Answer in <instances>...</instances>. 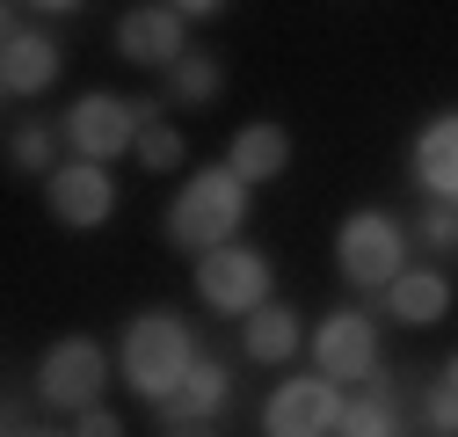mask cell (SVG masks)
<instances>
[{
    "mask_svg": "<svg viewBox=\"0 0 458 437\" xmlns=\"http://www.w3.org/2000/svg\"><path fill=\"white\" fill-rule=\"evenodd\" d=\"M160 227H167V241L190 248L197 262L218 255V248H233L241 227H248V183L225 168V160H211V168H197V176L175 190V204H167Z\"/></svg>",
    "mask_w": 458,
    "mask_h": 437,
    "instance_id": "obj_1",
    "label": "cell"
},
{
    "mask_svg": "<svg viewBox=\"0 0 458 437\" xmlns=\"http://www.w3.org/2000/svg\"><path fill=\"white\" fill-rule=\"evenodd\" d=\"M197 336H190V321L182 313H139V321H124V343H117V379L139 394V401H167L182 387V379L197 372Z\"/></svg>",
    "mask_w": 458,
    "mask_h": 437,
    "instance_id": "obj_2",
    "label": "cell"
},
{
    "mask_svg": "<svg viewBox=\"0 0 458 437\" xmlns=\"http://www.w3.org/2000/svg\"><path fill=\"white\" fill-rule=\"evenodd\" d=\"M335 270H342V285L386 299L400 278H408V227H400L393 211H378V204L350 211L335 227Z\"/></svg>",
    "mask_w": 458,
    "mask_h": 437,
    "instance_id": "obj_3",
    "label": "cell"
},
{
    "mask_svg": "<svg viewBox=\"0 0 458 437\" xmlns=\"http://www.w3.org/2000/svg\"><path fill=\"white\" fill-rule=\"evenodd\" d=\"M109 379H117V357H109L95 336H59L37 357V401L66 408V416H88V408H102Z\"/></svg>",
    "mask_w": 458,
    "mask_h": 437,
    "instance_id": "obj_4",
    "label": "cell"
},
{
    "mask_svg": "<svg viewBox=\"0 0 458 437\" xmlns=\"http://www.w3.org/2000/svg\"><path fill=\"white\" fill-rule=\"evenodd\" d=\"M139 132H146V109L124 102V95H102V88L66 109V146H73V160H95V168H109L117 153H131Z\"/></svg>",
    "mask_w": 458,
    "mask_h": 437,
    "instance_id": "obj_5",
    "label": "cell"
},
{
    "mask_svg": "<svg viewBox=\"0 0 458 437\" xmlns=\"http://www.w3.org/2000/svg\"><path fill=\"white\" fill-rule=\"evenodd\" d=\"M197 299L211 306V313H233V321H248V313H262L269 306V255L262 248H218V255H204L197 262Z\"/></svg>",
    "mask_w": 458,
    "mask_h": 437,
    "instance_id": "obj_6",
    "label": "cell"
},
{
    "mask_svg": "<svg viewBox=\"0 0 458 437\" xmlns=\"http://www.w3.org/2000/svg\"><path fill=\"white\" fill-rule=\"evenodd\" d=\"M342 387L320 372H299V379H276V394L262 401V437H335L342 423Z\"/></svg>",
    "mask_w": 458,
    "mask_h": 437,
    "instance_id": "obj_7",
    "label": "cell"
},
{
    "mask_svg": "<svg viewBox=\"0 0 458 437\" xmlns=\"http://www.w3.org/2000/svg\"><path fill=\"white\" fill-rule=\"evenodd\" d=\"M313 364H320V379H335V387H342V379H364V387H371V379H378V321L350 313V306L327 313L313 328Z\"/></svg>",
    "mask_w": 458,
    "mask_h": 437,
    "instance_id": "obj_8",
    "label": "cell"
},
{
    "mask_svg": "<svg viewBox=\"0 0 458 437\" xmlns=\"http://www.w3.org/2000/svg\"><path fill=\"white\" fill-rule=\"evenodd\" d=\"M44 204H51V218H59V227L88 234V227H102V218L117 211V176L95 168V160H66V168L44 183Z\"/></svg>",
    "mask_w": 458,
    "mask_h": 437,
    "instance_id": "obj_9",
    "label": "cell"
},
{
    "mask_svg": "<svg viewBox=\"0 0 458 437\" xmlns=\"http://www.w3.org/2000/svg\"><path fill=\"white\" fill-rule=\"evenodd\" d=\"M182 15L175 8H124L117 15V59H131V66H153V73H175L182 59H190V44H182Z\"/></svg>",
    "mask_w": 458,
    "mask_h": 437,
    "instance_id": "obj_10",
    "label": "cell"
},
{
    "mask_svg": "<svg viewBox=\"0 0 458 437\" xmlns=\"http://www.w3.org/2000/svg\"><path fill=\"white\" fill-rule=\"evenodd\" d=\"M408 176H415V190L429 204H458V109H437V117L415 132Z\"/></svg>",
    "mask_w": 458,
    "mask_h": 437,
    "instance_id": "obj_11",
    "label": "cell"
},
{
    "mask_svg": "<svg viewBox=\"0 0 458 437\" xmlns=\"http://www.w3.org/2000/svg\"><path fill=\"white\" fill-rule=\"evenodd\" d=\"M51 81H59V44H51L44 30H30V22H8V37H0V88H8L15 102H30Z\"/></svg>",
    "mask_w": 458,
    "mask_h": 437,
    "instance_id": "obj_12",
    "label": "cell"
},
{
    "mask_svg": "<svg viewBox=\"0 0 458 437\" xmlns=\"http://www.w3.org/2000/svg\"><path fill=\"white\" fill-rule=\"evenodd\" d=\"M225 168H233L248 190H255V183H276L284 168H292V132H284V124H262V117L241 124L233 146H225Z\"/></svg>",
    "mask_w": 458,
    "mask_h": 437,
    "instance_id": "obj_13",
    "label": "cell"
},
{
    "mask_svg": "<svg viewBox=\"0 0 458 437\" xmlns=\"http://www.w3.org/2000/svg\"><path fill=\"white\" fill-rule=\"evenodd\" d=\"M225 394H233V379H225L211 357H197V372H190L182 387L160 401V423H175V430H197V423H211V416L225 408Z\"/></svg>",
    "mask_w": 458,
    "mask_h": 437,
    "instance_id": "obj_14",
    "label": "cell"
},
{
    "mask_svg": "<svg viewBox=\"0 0 458 437\" xmlns=\"http://www.w3.org/2000/svg\"><path fill=\"white\" fill-rule=\"evenodd\" d=\"M386 313L400 328H437L451 313V278H444V270H408V278L386 292Z\"/></svg>",
    "mask_w": 458,
    "mask_h": 437,
    "instance_id": "obj_15",
    "label": "cell"
},
{
    "mask_svg": "<svg viewBox=\"0 0 458 437\" xmlns=\"http://www.w3.org/2000/svg\"><path fill=\"white\" fill-rule=\"evenodd\" d=\"M299 313L292 306H262V313H248L241 321V357L248 364H292L299 357Z\"/></svg>",
    "mask_w": 458,
    "mask_h": 437,
    "instance_id": "obj_16",
    "label": "cell"
},
{
    "mask_svg": "<svg viewBox=\"0 0 458 437\" xmlns=\"http://www.w3.org/2000/svg\"><path fill=\"white\" fill-rule=\"evenodd\" d=\"M59 139H66V124H44V117H22V124H8V168H22V176H59Z\"/></svg>",
    "mask_w": 458,
    "mask_h": 437,
    "instance_id": "obj_17",
    "label": "cell"
},
{
    "mask_svg": "<svg viewBox=\"0 0 458 437\" xmlns=\"http://www.w3.org/2000/svg\"><path fill=\"white\" fill-rule=\"evenodd\" d=\"M335 437H400V394L386 387V379H371L364 394H350V408H342Z\"/></svg>",
    "mask_w": 458,
    "mask_h": 437,
    "instance_id": "obj_18",
    "label": "cell"
},
{
    "mask_svg": "<svg viewBox=\"0 0 458 437\" xmlns=\"http://www.w3.org/2000/svg\"><path fill=\"white\" fill-rule=\"evenodd\" d=\"M167 95L190 102V109H204V102H218V95H225V66L211 59V51H190V59L167 73Z\"/></svg>",
    "mask_w": 458,
    "mask_h": 437,
    "instance_id": "obj_19",
    "label": "cell"
},
{
    "mask_svg": "<svg viewBox=\"0 0 458 437\" xmlns=\"http://www.w3.org/2000/svg\"><path fill=\"white\" fill-rule=\"evenodd\" d=\"M131 160H139L146 176H167V168H182V132L153 117V124L139 132V146H131Z\"/></svg>",
    "mask_w": 458,
    "mask_h": 437,
    "instance_id": "obj_20",
    "label": "cell"
},
{
    "mask_svg": "<svg viewBox=\"0 0 458 437\" xmlns=\"http://www.w3.org/2000/svg\"><path fill=\"white\" fill-rule=\"evenodd\" d=\"M422 416H429V430H437V437H458V357L437 372V387H429Z\"/></svg>",
    "mask_w": 458,
    "mask_h": 437,
    "instance_id": "obj_21",
    "label": "cell"
},
{
    "mask_svg": "<svg viewBox=\"0 0 458 437\" xmlns=\"http://www.w3.org/2000/svg\"><path fill=\"white\" fill-rule=\"evenodd\" d=\"M415 234H422L429 255H458V204H429V211L415 218Z\"/></svg>",
    "mask_w": 458,
    "mask_h": 437,
    "instance_id": "obj_22",
    "label": "cell"
},
{
    "mask_svg": "<svg viewBox=\"0 0 458 437\" xmlns=\"http://www.w3.org/2000/svg\"><path fill=\"white\" fill-rule=\"evenodd\" d=\"M73 437H124V423H117V416H109V408H88Z\"/></svg>",
    "mask_w": 458,
    "mask_h": 437,
    "instance_id": "obj_23",
    "label": "cell"
},
{
    "mask_svg": "<svg viewBox=\"0 0 458 437\" xmlns=\"http://www.w3.org/2000/svg\"><path fill=\"white\" fill-rule=\"evenodd\" d=\"M30 437H59V430H30Z\"/></svg>",
    "mask_w": 458,
    "mask_h": 437,
    "instance_id": "obj_24",
    "label": "cell"
},
{
    "mask_svg": "<svg viewBox=\"0 0 458 437\" xmlns=\"http://www.w3.org/2000/svg\"><path fill=\"white\" fill-rule=\"evenodd\" d=\"M175 437H204V430H175Z\"/></svg>",
    "mask_w": 458,
    "mask_h": 437,
    "instance_id": "obj_25",
    "label": "cell"
}]
</instances>
